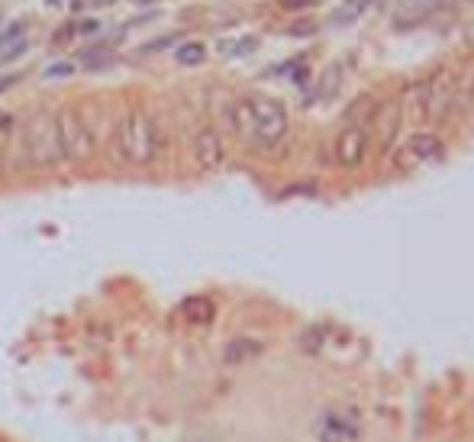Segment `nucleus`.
Returning <instances> with one entry per match:
<instances>
[{
	"mask_svg": "<svg viewBox=\"0 0 474 442\" xmlns=\"http://www.w3.org/2000/svg\"><path fill=\"white\" fill-rule=\"evenodd\" d=\"M258 49V39L255 36H242V39H226V43L217 45V52L223 58H242V55H252Z\"/></svg>",
	"mask_w": 474,
	"mask_h": 442,
	"instance_id": "12",
	"label": "nucleus"
},
{
	"mask_svg": "<svg viewBox=\"0 0 474 442\" xmlns=\"http://www.w3.org/2000/svg\"><path fill=\"white\" fill-rule=\"evenodd\" d=\"M255 355H262V343L255 339H236L226 345V362H249Z\"/></svg>",
	"mask_w": 474,
	"mask_h": 442,
	"instance_id": "13",
	"label": "nucleus"
},
{
	"mask_svg": "<svg viewBox=\"0 0 474 442\" xmlns=\"http://www.w3.org/2000/svg\"><path fill=\"white\" fill-rule=\"evenodd\" d=\"M316 23H297V26L291 29V36H313Z\"/></svg>",
	"mask_w": 474,
	"mask_h": 442,
	"instance_id": "18",
	"label": "nucleus"
},
{
	"mask_svg": "<svg viewBox=\"0 0 474 442\" xmlns=\"http://www.w3.org/2000/svg\"><path fill=\"white\" fill-rule=\"evenodd\" d=\"M375 119L381 123V142L384 146H391L394 136H397V129H400V110L394 104H387L384 110L375 113Z\"/></svg>",
	"mask_w": 474,
	"mask_h": 442,
	"instance_id": "11",
	"label": "nucleus"
},
{
	"mask_svg": "<svg viewBox=\"0 0 474 442\" xmlns=\"http://www.w3.org/2000/svg\"><path fill=\"white\" fill-rule=\"evenodd\" d=\"M375 113H377V100L371 97V94H362V97L349 107V113H345V126H362L365 129V123H371Z\"/></svg>",
	"mask_w": 474,
	"mask_h": 442,
	"instance_id": "10",
	"label": "nucleus"
},
{
	"mask_svg": "<svg viewBox=\"0 0 474 442\" xmlns=\"http://www.w3.org/2000/svg\"><path fill=\"white\" fill-rule=\"evenodd\" d=\"M158 126L146 110H126L117 123V158L133 168H146L158 158Z\"/></svg>",
	"mask_w": 474,
	"mask_h": 442,
	"instance_id": "1",
	"label": "nucleus"
},
{
	"mask_svg": "<svg viewBox=\"0 0 474 442\" xmlns=\"http://www.w3.org/2000/svg\"><path fill=\"white\" fill-rule=\"evenodd\" d=\"M249 110H252V123H255V149H274L287 133V110L281 100L265 97V94H249Z\"/></svg>",
	"mask_w": 474,
	"mask_h": 442,
	"instance_id": "4",
	"label": "nucleus"
},
{
	"mask_svg": "<svg viewBox=\"0 0 474 442\" xmlns=\"http://www.w3.org/2000/svg\"><path fill=\"white\" fill-rule=\"evenodd\" d=\"M26 49H29V39H20V43L7 45V49H0V65H10V62H16V58H20Z\"/></svg>",
	"mask_w": 474,
	"mask_h": 442,
	"instance_id": "15",
	"label": "nucleus"
},
{
	"mask_svg": "<svg viewBox=\"0 0 474 442\" xmlns=\"http://www.w3.org/2000/svg\"><path fill=\"white\" fill-rule=\"evenodd\" d=\"M203 58H207V45H203V43H181L175 49V62L178 65H188V68L203 65Z\"/></svg>",
	"mask_w": 474,
	"mask_h": 442,
	"instance_id": "14",
	"label": "nucleus"
},
{
	"mask_svg": "<svg viewBox=\"0 0 474 442\" xmlns=\"http://www.w3.org/2000/svg\"><path fill=\"white\" fill-rule=\"evenodd\" d=\"M452 97H455V87H452V77L442 71L436 77L433 85H426V100H423V113L429 117H442V113L452 107Z\"/></svg>",
	"mask_w": 474,
	"mask_h": 442,
	"instance_id": "9",
	"label": "nucleus"
},
{
	"mask_svg": "<svg viewBox=\"0 0 474 442\" xmlns=\"http://www.w3.org/2000/svg\"><path fill=\"white\" fill-rule=\"evenodd\" d=\"M77 29H81V36H94L100 29V23H91V20H84V23H77Z\"/></svg>",
	"mask_w": 474,
	"mask_h": 442,
	"instance_id": "19",
	"label": "nucleus"
},
{
	"mask_svg": "<svg viewBox=\"0 0 474 442\" xmlns=\"http://www.w3.org/2000/svg\"><path fill=\"white\" fill-rule=\"evenodd\" d=\"M7 171V158H4V152H0V175Z\"/></svg>",
	"mask_w": 474,
	"mask_h": 442,
	"instance_id": "20",
	"label": "nucleus"
},
{
	"mask_svg": "<svg viewBox=\"0 0 474 442\" xmlns=\"http://www.w3.org/2000/svg\"><path fill=\"white\" fill-rule=\"evenodd\" d=\"M171 43H175V36H168V39H152L149 45H142V55H146V52H161V49H168Z\"/></svg>",
	"mask_w": 474,
	"mask_h": 442,
	"instance_id": "17",
	"label": "nucleus"
},
{
	"mask_svg": "<svg viewBox=\"0 0 474 442\" xmlns=\"http://www.w3.org/2000/svg\"><path fill=\"white\" fill-rule=\"evenodd\" d=\"M23 146H26V162L33 168H52L62 165V142H58V126H55V113L49 110H36L23 126Z\"/></svg>",
	"mask_w": 474,
	"mask_h": 442,
	"instance_id": "2",
	"label": "nucleus"
},
{
	"mask_svg": "<svg viewBox=\"0 0 474 442\" xmlns=\"http://www.w3.org/2000/svg\"><path fill=\"white\" fill-rule=\"evenodd\" d=\"M71 71H75L71 65H49V68L42 71V77H45V81H49V77H68Z\"/></svg>",
	"mask_w": 474,
	"mask_h": 442,
	"instance_id": "16",
	"label": "nucleus"
},
{
	"mask_svg": "<svg viewBox=\"0 0 474 442\" xmlns=\"http://www.w3.org/2000/svg\"><path fill=\"white\" fill-rule=\"evenodd\" d=\"M194 162L200 165L203 171H217L220 165L226 162L223 136H220L213 126H203L200 133L194 136Z\"/></svg>",
	"mask_w": 474,
	"mask_h": 442,
	"instance_id": "7",
	"label": "nucleus"
},
{
	"mask_svg": "<svg viewBox=\"0 0 474 442\" xmlns=\"http://www.w3.org/2000/svg\"><path fill=\"white\" fill-rule=\"evenodd\" d=\"M442 155H446V146H442V139L436 133H413L394 152V165H397V171H413L429 162H439Z\"/></svg>",
	"mask_w": 474,
	"mask_h": 442,
	"instance_id": "6",
	"label": "nucleus"
},
{
	"mask_svg": "<svg viewBox=\"0 0 474 442\" xmlns=\"http://www.w3.org/2000/svg\"><path fill=\"white\" fill-rule=\"evenodd\" d=\"M316 442H358L362 439V416L355 407L323 410L313 423Z\"/></svg>",
	"mask_w": 474,
	"mask_h": 442,
	"instance_id": "5",
	"label": "nucleus"
},
{
	"mask_svg": "<svg viewBox=\"0 0 474 442\" xmlns=\"http://www.w3.org/2000/svg\"><path fill=\"white\" fill-rule=\"evenodd\" d=\"M365 149H368V133L362 126H345L335 139V162L342 168H358L365 162Z\"/></svg>",
	"mask_w": 474,
	"mask_h": 442,
	"instance_id": "8",
	"label": "nucleus"
},
{
	"mask_svg": "<svg viewBox=\"0 0 474 442\" xmlns=\"http://www.w3.org/2000/svg\"><path fill=\"white\" fill-rule=\"evenodd\" d=\"M55 126H58V142H62L65 162L71 165L91 162L94 152H97V136H94V126L87 123V117L77 107H62L55 113Z\"/></svg>",
	"mask_w": 474,
	"mask_h": 442,
	"instance_id": "3",
	"label": "nucleus"
}]
</instances>
